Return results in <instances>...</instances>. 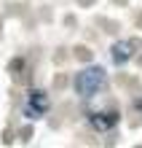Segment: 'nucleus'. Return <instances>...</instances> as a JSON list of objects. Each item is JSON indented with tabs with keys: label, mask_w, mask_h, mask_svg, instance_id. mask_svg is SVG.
Here are the masks:
<instances>
[{
	"label": "nucleus",
	"mask_w": 142,
	"mask_h": 148,
	"mask_svg": "<svg viewBox=\"0 0 142 148\" xmlns=\"http://www.w3.org/2000/svg\"><path fill=\"white\" fill-rule=\"evenodd\" d=\"M88 121H91V127L96 132H107V129H113L118 124V116H115V113H91Z\"/></svg>",
	"instance_id": "3"
},
{
	"label": "nucleus",
	"mask_w": 142,
	"mask_h": 148,
	"mask_svg": "<svg viewBox=\"0 0 142 148\" xmlns=\"http://www.w3.org/2000/svg\"><path fill=\"white\" fill-rule=\"evenodd\" d=\"M139 108H142V102H139Z\"/></svg>",
	"instance_id": "5"
},
{
	"label": "nucleus",
	"mask_w": 142,
	"mask_h": 148,
	"mask_svg": "<svg viewBox=\"0 0 142 148\" xmlns=\"http://www.w3.org/2000/svg\"><path fill=\"white\" fill-rule=\"evenodd\" d=\"M48 108H51V100H48V94H46V92L32 89V92L27 94V105H24V113H27L30 119H40Z\"/></svg>",
	"instance_id": "2"
},
{
	"label": "nucleus",
	"mask_w": 142,
	"mask_h": 148,
	"mask_svg": "<svg viewBox=\"0 0 142 148\" xmlns=\"http://www.w3.org/2000/svg\"><path fill=\"white\" fill-rule=\"evenodd\" d=\"M131 57H134V43L131 40H118L113 46V62L123 65V62H129Z\"/></svg>",
	"instance_id": "4"
},
{
	"label": "nucleus",
	"mask_w": 142,
	"mask_h": 148,
	"mask_svg": "<svg viewBox=\"0 0 142 148\" xmlns=\"http://www.w3.org/2000/svg\"><path fill=\"white\" fill-rule=\"evenodd\" d=\"M102 84H105V70L99 65H88L75 75V92L81 97H94Z\"/></svg>",
	"instance_id": "1"
}]
</instances>
